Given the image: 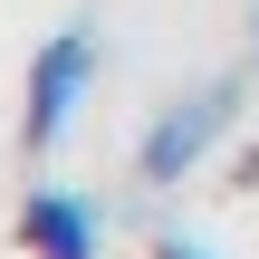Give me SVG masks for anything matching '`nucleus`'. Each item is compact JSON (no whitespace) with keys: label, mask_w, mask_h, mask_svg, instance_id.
I'll return each mask as SVG.
<instances>
[{"label":"nucleus","mask_w":259,"mask_h":259,"mask_svg":"<svg viewBox=\"0 0 259 259\" xmlns=\"http://www.w3.org/2000/svg\"><path fill=\"white\" fill-rule=\"evenodd\" d=\"M231 115H240V87H231V77H211V87L173 96V106L144 125V144H135V173H144V183H183V173H202V163L221 154Z\"/></svg>","instance_id":"obj_1"},{"label":"nucleus","mask_w":259,"mask_h":259,"mask_svg":"<svg viewBox=\"0 0 259 259\" xmlns=\"http://www.w3.org/2000/svg\"><path fill=\"white\" fill-rule=\"evenodd\" d=\"M87 87H96V38H87V29H58V38L29 58L19 144H29V154H58V144H67V125H77V106H87Z\"/></svg>","instance_id":"obj_2"},{"label":"nucleus","mask_w":259,"mask_h":259,"mask_svg":"<svg viewBox=\"0 0 259 259\" xmlns=\"http://www.w3.org/2000/svg\"><path fill=\"white\" fill-rule=\"evenodd\" d=\"M19 250L29 259H96L106 250V211L77 192V183H38L19 202Z\"/></svg>","instance_id":"obj_3"},{"label":"nucleus","mask_w":259,"mask_h":259,"mask_svg":"<svg viewBox=\"0 0 259 259\" xmlns=\"http://www.w3.org/2000/svg\"><path fill=\"white\" fill-rule=\"evenodd\" d=\"M154 259H211V250H202V240H163Z\"/></svg>","instance_id":"obj_4"},{"label":"nucleus","mask_w":259,"mask_h":259,"mask_svg":"<svg viewBox=\"0 0 259 259\" xmlns=\"http://www.w3.org/2000/svg\"><path fill=\"white\" fill-rule=\"evenodd\" d=\"M250 67H259V0H250Z\"/></svg>","instance_id":"obj_5"}]
</instances>
